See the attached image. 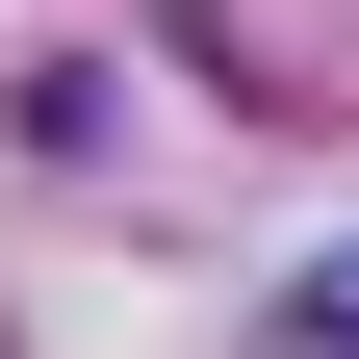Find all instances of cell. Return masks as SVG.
<instances>
[{
    "label": "cell",
    "mask_w": 359,
    "mask_h": 359,
    "mask_svg": "<svg viewBox=\"0 0 359 359\" xmlns=\"http://www.w3.org/2000/svg\"><path fill=\"white\" fill-rule=\"evenodd\" d=\"M257 359H359V257H308V283L257 308Z\"/></svg>",
    "instance_id": "1"
}]
</instances>
